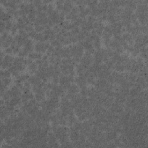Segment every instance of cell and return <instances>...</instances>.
Wrapping results in <instances>:
<instances>
[{"instance_id":"cell-11","label":"cell","mask_w":148,"mask_h":148,"mask_svg":"<svg viewBox=\"0 0 148 148\" xmlns=\"http://www.w3.org/2000/svg\"><path fill=\"white\" fill-rule=\"evenodd\" d=\"M79 43L82 45V46L83 47L84 49H85L87 51H88L91 54H92L95 51L93 44L91 42L87 40H84L83 41L80 42Z\"/></svg>"},{"instance_id":"cell-3","label":"cell","mask_w":148,"mask_h":148,"mask_svg":"<svg viewBox=\"0 0 148 148\" xmlns=\"http://www.w3.org/2000/svg\"><path fill=\"white\" fill-rule=\"evenodd\" d=\"M13 40L14 38L11 35H9L8 32L5 31L1 34V45L2 48L5 49L9 47L10 46H11Z\"/></svg>"},{"instance_id":"cell-7","label":"cell","mask_w":148,"mask_h":148,"mask_svg":"<svg viewBox=\"0 0 148 148\" xmlns=\"http://www.w3.org/2000/svg\"><path fill=\"white\" fill-rule=\"evenodd\" d=\"M14 60V57L10 54H6L3 57L2 60H1V68L2 69H8L10 68L13 63Z\"/></svg>"},{"instance_id":"cell-21","label":"cell","mask_w":148,"mask_h":148,"mask_svg":"<svg viewBox=\"0 0 148 148\" xmlns=\"http://www.w3.org/2000/svg\"><path fill=\"white\" fill-rule=\"evenodd\" d=\"M121 38L130 46H132L133 45L134 42V38L130 33H128V32L124 33L122 35Z\"/></svg>"},{"instance_id":"cell-18","label":"cell","mask_w":148,"mask_h":148,"mask_svg":"<svg viewBox=\"0 0 148 148\" xmlns=\"http://www.w3.org/2000/svg\"><path fill=\"white\" fill-rule=\"evenodd\" d=\"M0 16H1V21L7 22L8 21L11 20L12 16L7 13L3 9V7L1 6L0 8Z\"/></svg>"},{"instance_id":"cell-41","label":"cell","mask_w":148,"mask_h":148,"mask_svg":"<svg viewBox=\"0 0 148 148\" xmlns=\"http://www.w3.org/2000/svg\"><path fill=\"white\" fill-rule=\"evenodd\" d=\"M17 29H18V28H17V25H16V23H14V22L13 24L12 28L11 31H10L12 35H14V34L16 33Z\"/></svg>"},{"instance_id":"cell-12","label":"cell","mask_w":148,"mask_h":148,"mask_svg":"<svg viewBox=\"0 0 148 148\" xmlns=\"http://www.w3.org/2000/svg\"><path fill=\"white\" fill-rule=\"evenodd\" d=\"M80 135L79 131L75 129L73 127H72L69 130V139L72 142H76L80 138Z\"/></svg>"},{"instance_id":"cell-34","label":"cell","mask_w":148,"mask_h":148,"mask_svg":"<svg viewBox=\"0 0 148 148\" xmlns=\"http://www.w3.org/2000/svg\"><path fill=\"white\" fill-rule=\"evenodd\" d=\"M11 72L9 69H1V78L10 77Z\"/></svg>"},{"instance_id":"cell-2","label":"cell","mask_w":148,"mask_h":148,"mask_svg":"<svg viewBox=\"0 0 148 148\" xmlns=\"http://www.w3.org/2000/svg\"><path fill=\"white\" fill-rule=\"evenodd\" d=\"M71 50L72 54L73 57L72 58L73 64H77V63L80 62L81 58L84 54V49L82 45L79 43L71 46Z\"/></svg>"},{"instance_id":"cell-42","label":"cell","mask_w":148,"mask_h":148,"mask_svg":"<svg viewBox=\"0 0 148 148\" xmlns=\"http://www.w3.org/2000/svg\"><path fill=\"white\" fill-rule=\"evenodd\" d=\"M5 31V22L1 21V33L2 34Z\"/></svg>"},{"instance_id":"cell-31","label":"cell","mask_w":148,"mask_h":148,"mask_svg":"<svg viewBox=\"0 0 148 148\" xmlns=\"http://www.w3.org/2000/svg\"><path fill=\"white\" fill-rule=\"evenodd\" d=\"M113 69L119 73L123 72L125 70V65L124 64L122 63H116L114 65Z\"/></svg>"},{"instance_id":"cell-13","label":"cell","mask_w":148,"mask_h":148,"mask_svg":"<svg viewBox=\"0 0 148 148\" xmlns=\"http://www.w3.org/2000/svg\"><path fill=\"white\" fill-rule=\"evenodd\" d=\"M66 91L68 94H76L80 92V87L79 86L75 83H71L68 85L66 88Z\"/></svg>"},{"instance_id":"cell-25","label":"cell","mask_w":148,"mask_h":148,"mask_svg":"<svg viewBox=\"0 0 148 148\" xmlns=\"http://www.w3.org/2000/svg\"><path fill=\"white\" fill-rule=\"evenodd\" d=\"M12 94V97H21L22 95V90L16 85L13 86L10 89Z\"/></svg>"},{"instance_id":"cell-23","label":"cell","mask_w":148,"mask_h":148,"mask_svg":"<svg viewBox=\"0 0 148 148\" xmlns=\"http://www.w3.org/2000/svg\"><path fill=\"white\" fill-rule=\"evenodd\" d=\"M34 97V95L31 92V91L29 92H24L23 94H22L21 97V103H25L31 99H33Z\"/></svg>"},{"instance_id":"cell-14","label":"cell","mask_w":148,"mask_h":148,"mask_svg":"<svg viewBox=\"0 0 148 148\" xmlns=\"http://www.w3.org/2000/svg\"><path fill=\"white\" fill-rule=\"evenodd\" d=\"M92 34V42L94 46V49L97 50H99L101 47V39L99 35H97L95 34Z\"/></svg>"},{"instance_id":"cell-32","label":"cell","mask_w":148,"mask_h":148,"mask_svg":"<svg viewBox=\"0 0 148 148\" xmlns=\"http://www.w3.org/2000/svg\"><path fill=\"white\" fill-rule=\"evenodd\" d=\"M32 87V85L28 81H25L23 82V88H22V91L24 92H29L31 91Z\"/></svg>"},{"instance_id":"cell-20","label":"cell","mask_w":148,"mask_h":148,"mask_svg":"<svg viewBox=\"0 0 148 148\" xmlns=\"http://www.w3.org/2000/svg\"><path fill=\"white\" fill-rule=\"evenodd\" d=\"M73 7V2L71 1H65L64 2V7L62 12H64L65 14H66L71 11Z\"/></svg>"},{"instance_id":"cell-22","label":"cell","mask_w":148,"mask_h":148,"mask_svg":"<svg viewBox=\"0 0 148 148\" xmlns=\"http://www.w3.org/2000/svg\"><path fill=\"white\" fill-rule=\"evenodd\" d=\"M24 47H23V49H24V50L27 53V54H29L30 53L32 52L33 50L34 49V43L32 42V40L29 39L25 43V45L23 46Z\"/></svg>"},{"instance_id":"cell-38","label":"cell","mask_w":148,"mask_h":148,"mask_svg":"<svg viewBox=\"0 0 148 148\" xmlns=\"http://www.w3.org/2000/svg\"><path fill=\"white\" fill-rule=\"evenodd\" d=\"M13 22L11 20L5 22V31L6 32L10 31L13 26Z\"/></svg>"},{"instance_id":"cell-36","label":"cell","mask_w":148,"mask_h":148,"mask_svg":"<svg viewBox=\"0 0 148 148\" xmlns=\"http://www.w3.org/2000/svg\"><path fill=\"white\" fill-rule=\"evenodd\" d=\"M1 84L8 87L10 85L12 82V80L10 77H6V78H1Z\"/></svg>"},{"instance_id":"cell-37","label":"cell","mask_w":148,"mask_h":148,"mask_svg":"<svg viewBox=\"0 0 148 148\" xmlns=\"http://www.w3.org/2000/svg\"><path fill=\"white\" fill-rule=\"evenodd\" d=\"M65 1H57L56 2V8L57 10L61 12L62 10L63 7H64V4Z\"/></svg>"},{"instance_id":"cell-27","label":"cell","mask_w":148,"mask_h":148,"mask_svg":"<svg viewBox=\"0 0 148 148\" xmlns=\"http://www.w3.org/2000/svg\"><path fill=\"white\" fill-rule=\"evenodd\" d=\"M46 93L43 90L39 91L38 92H35L34 95V97L35 100L38 102H42L43 101L45 100V97H46Z\"/></svg>"},{"instance_id":"cell-1","label":"cell","mask_w":148,"mask_h":148,"mask_svg":"<svg viewBox=\"0 0 148 148\" xmlns=\"http://www.w3.org/2000/svg\"><path fill=\"white\" fill-rule=\"evenodd\" d=\"M53 127V131L56 135L58 141L62 145L68 141L69 130L63 125L55 126Z\"/></svg>"},{"instance_id":"cell-33","label":"cell","mask_w":148,"mask_h":148,"mask_svg":"<svg viewBox=\"0 0 148 148\" xmlns=\"http://www.w3.org/2000/svg\"><path fill=\"white\" fill-rule=\"evenodd\" d=\"M29 77V76L27 73H22V74H20L18 76L16 77V80L23 83L27 81V80H28Z\"/></svg>"},{"instance_id":"cell-16","label":"cell","mask_w":148,"mask_h":148,"mask_svg":"<svg viewBox=\"0 0 148 148\" xmlns=\"http://www.w3.org/2000/svg\"><path fill=\"white\" fill-rule=\"evenodd\" d=\"M72 56L71 46L62 47L60 51V57L61 58H71Z\"/></svg>"},{"instance_id":"cell-40","label":"cell","mask_w":148,"mask_h":148,"mask_svg":"<svg viewBox=\"0 0 148 148\" xmlns=\"http://www.w3.org/2000/svg\"><path fill=\"white\" fill-rule=\"evenodd\" d=\"M51 45L53 46L54 48L57 47H60L62 46V44L57 40V39H54L52 41H51Z\"/></svg>"},{"instance_id":"cell-15","label":"cell","mask_w":148,"mask_h":148,"mask_svg":"<svg viewBox=\"0 0 148 148\" xmlns=\"http://www.w3.org/2000/svg\"><path fill=\"white\" fill-rule=\"evenodd\" d=\"M43 33L47 38V40H50L51 42L56 39L57 33L53 30V29H46L43 31Z\"/></svg>"},{"instance_id":"cell-30","label":"cell","mask_w":148,"mask_h":148,"mask_svg":"<svg viewBox=\"0 0 148 148\" xmlns=\"http://www.w3.org/2000/svg\"><path fill=\"white\" fill-rule=\"evenodd\" d=\"M28 58L32 60H38L40 59H42V54L41 53H38V52H31L28 54Z\"/></svg>"},{"instance_id":"cell-39","label":"cell","mask_w":148,"mask_h":148,"mask_svg":"<svg viewBox=\"0 0 148 148\" xmlns=\"http://www.w3.org/2000/svg\"><path fill=\"white\" fill-rule=\"evenodd\" d=\"M24 30L27 32H31V31H34V27H33V25L31 23H29V24H27L24 28Z\"/></svg>"},{"instance_id":"cell-10","label":"cell","mask_w":148,"mask_h":148,"mask_svg":"<svg viewBox=\"0 0 148 148\" xmlns=\"http://www.w3.org/2000/svg\"><path fill=\"white\" fill-rule=\"evenodd\" d=\"M47 143L50 147H58L57 138L54 132H49L47 135Z\"/></svg>"},{"instance_id":"cell-29","label":"cell","mask_w":148,"mask_h":148,"mask_svg":"<svg viewBox=\"0 0 148 148\" xmlns=\"http://www.w3.org/2000/svg\"><path fill=\"white\" fill-rule=\"evenodd\" d=\"M8 102L13 106L16 107L21 103V97H12L10 100L8 101Z\"/></svg>"},{"instance_id":"cell-35","label":"cell","mask_w":148,"mask_h":148,"mask_svg":"<svg viewBox=\"0 0 148 148\" xmlns=\"http://www.w3.org/2000/svg\"><path fill=\"white\" fill-rule=\"evenodd\" d=\"M34 30L38 33L43 32L46 29L45 26L43 25H41V24H34Z\"/></svg>"},{"instance_id":"cell-24","label":"cell","mask_w":148,"mask_h":148,"mask_svg":"<svg viewBox=\"0 0 148 148\" xmlns=\"http://www.w3.org/2000/svg\"><path fill=\"white\" fill-rule=\"evenodd\" d=\"M28 82L31 83L32 85V87L33 86H39L42 84L43 82H42V80L36 75L35 76H29L28 79Z\"/></svg>"},{"instance_id":"cell-26","label":"cell","mask_w":148,"mask_h":148,"mask_svg":"<svg viewBox=\"0 0 148 148\" xmlns=\"http://www.w3.org/2000/svg\"><path fill=\"white\" fill-rule=\"evenodd\" d=\"M88 69L87 68H86V66H84V65H83L82 64H76V68H75V72L79 75V76H81V75H83L84 74V73L88 70Z\"/></svg>"},{"instance_id":"cell-9","label":"cell","mask_w":148,"mask_h":148,"mask_svg":"<svg viewBox=\"0 0 148 148\" xmlns=\"http://www.w3.org/2000/svg\"><path fill=\"white\" fill-rule=\"evenodd\" d=\"M49 46L48 42H38L34 45V50L36 52L39 53H45Z\"/></svg>"},{"instance_id":"cell-4","label":"cell","mask_w":148,"mask_h":148,"mask_svg":"<svg viewBox=\"0 0 148 148\" xmlns=\"http://www.w3.org/2000/svg\"><path fill=\"white\" fill-rule=\"evenodd\" d=\"M93 62L94 58L92 54L86 51V52L84 53L83 57L81 58L80 63L88 69Z\"/></svg>"},{"instance_id":"cell-5","label":"cell","mask_w":148,"mask_h":148,"mask_svg":"<svg viewBox=\"0 0 148 148\" xmlns=\"http://www.w3.org/2000/svg\"><path fill=\"white\" fill-rule=\"evenodd\" d=\"M74 80V76L70 75H64L63 74L60 75L59 77V83L60 85L65 90L66 89L67 87L69 84L73 82Z\"/></svg>"},{"instance_id":"cell-6","label":"cell","mask_w":148,"mask_h":148,"mask_svg":"<svg viewBox=\"0 0 148 148\" xmlns=\"http://www.w3.org/2000/svg\"><path fill=\"white\" fill-rule=\"evenodd\" d=\"M60 68L61 72L64 75L73 76L75 73L74 65L73 64H60Z\"/></svg>"},{"instance_id":"cell-19","label":"cell","mask_w":148,"mask_h":148,"mask_svg":"<svg viewBox=\"0 0 148 148\" xmlns=\"http://www.w3.org/2000/svg\"><path fill=\"white\" fill-rule=\"evenodd\" d=\"M75 81L76 82V84H77L80 88L86 86V84L87 83V78L83 75L78 76L75 78Z\"/></svg>"},{"instance_id":"cell-28","label":"cell","mask_w":148,"mask_h":148,"mask_svg":"<svg viewBox=\"0 0 148 148\" xmlns=\"http://www.w3.org/2000/svg\"><path fill=\"white\" fill-rule=\"evenodd\" d=\"M27 68L29 73L31 74H34L36 72L38 69V65L36 64V62L32 61L27 65Z\"/></svg>"},{"instance_id":"cell-8","label":"cell","mask_w":148,"mask_h":148,"mask_svg":"<svg viewBox=\"0 0 148 148\" xmlns=\"http://www.w3.org/2000/svg\"><path fill=\"white\" fill-rule=\"evenodd\" d=\"M113 35L114 36H120V34L123 31V25L120 21L114 23L113 24H112L110 25Z\"/></svg>"},{"instance_id":"cell-17","label":"cell","mask_w":148,"mask_h":148,"mask_svg":"<svg viewBox=\"0 0 148 148\" xmlns=\"http://www.w3.org/2000/svg\"><path fill=\"white\" fill-rule=\"evenodd\" d=\"M48 60L49 63L51 65L59 66V65L61 64V58L60 56H58L54 54H53L49 57Z\"/></svg>"},{"instance_id":"cell-43","label":"cell","mask_w":148,"mask_h":148,"mask_svg":"<svg viewBox=\"0 0 148 148\" xmlns=\"http://www.w3.org/2000/svg\"><path fill=\"white\" fill-rule=\"evenodd\" d=\"M4 51H5V53H6L7 54H10V55L13 54V50H12V49L11 47H9L5 49V50H4Z\"/></svg>"}]
</instances>
